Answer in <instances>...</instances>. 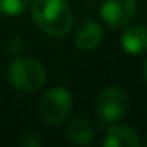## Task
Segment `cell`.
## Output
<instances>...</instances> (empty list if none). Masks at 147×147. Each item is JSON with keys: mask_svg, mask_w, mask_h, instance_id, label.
Returning a JSON list of instances; mask_svg holds the SVG:
<instances>
[{"mask_svg": "<svg viewBox=\"0 0 147 147\" xmlns=\"http://www.w3.org/2000/svg\"><path fill=\"white\" fill-rule=\"evenodd\" d=\"M103 41V29L96 21L84 19L76 26L74 30V45L81 51H95Z\"/></svg>", "mask_w": 147, "mask_h": 147, "instance_id": "obj_6", "label": "cell"}, {"mask_svg": "<svg viewBox=\"0 0 147 147\" xmlns=\"http://www.w3.org/2000/svg\"><path fill=\"white\" fill-rule=\"evenodd\" d=\"M128 95L117 86H108L96 96V111L105 122H117L127 114Z\"/></svg>", "mask_w": 147, "mask_h": 147, "instance_id": "obj_4", "label": "cell"}, {"mask_svg": "<svg viewBox=\"0 0 147 147\" xmlns=\"http://www.w3.org/2000/svg\"><path fill=\"white\" fill-rule=\"evenodd\" d=\"M19 142H21V146H22V147H40L43 144V141H41L40 133L30 130V131H26V133L21 136Z\"/></svg>", "mask_w": 147, "mask_h": 147, "instance_id": "obj_11", "label": "cell"}, {"mask_svg": "<svg viewBox=\"0 0 147 147\" xmlns=\"http://www.w3.org/2000/svg\"><path fill=\"white\" fill-rule=\"evenodd\" d=\"M120 46L127 54L138 55L147 51V26L127 24L120 35Z\"/></svg>", "mask_w": 147, "mask_h": 147, "instance_id": "obj_7", "label": "cell"}, {"mask_svg": "<svg viewBox=\"0 0 147 147\" xmlns=\"http://www.w3.org/2000/svg\"><path fill=\"white\" fill-rule=\"evenodd\" d=\"M5 46H7V51L10 52V54L16 55V54H19V52L22 51L24 45H22V40H21L18 35H11V36H8Z\"/></svg>", "mask_w": 147, "mask_h": 147, "instance_id": "obj_12", "label": "cell"}, {"mask_svg": "<svg viewBox=\"0 0 147 147\" xmlns=\"http://www.w3.org/2000/svg\"><path fill=\"white\" fill-rule=\"evenodd\" d=\"M142 73H144V79L147 82V59L144 60V67H142Z\"/></svg>", "mask_w": 147, "mask_h": 147, "instance_id": "obj_13", "label": "cell"}, {"mask_svg": "<svg viewBox=\"0 0 147 147\" xmlns=\"http://www.w3.org/2000/svg\"><path fill=\"white\" fill-rule=\"evenodd\" d=\"M146 146H147V139H146Z\"/></svg>", "mask_w": 147, "mask_h": 147, "instance_id": "obj_14", "label": "cell"}, {"mask_svg": "<svg viewBox=\"0 0 147 147\" xmlns=\"http://www.w3.org/2000/svg\"><path fill=\"white\" fill-rule=\"evenodd\" d=\"M136 0H105L100 8L101 21L111 29H122L136 16Z\"/></svg>", "mask_w": 147, "mask_h": 147, "instance_id": "obj_5", "label": "cell"}, {"mask_svg": "<svg viewBox=\"0 0 147 147\" xmlns=\"http://www.w3.org/2000/svg\"><path fill=\"white\" fill-rule=\"evenodd\" d=\"M103 146L105 147H139L141 138L136 133V130H133L131 127L123 123H115L108 128Z\"/></svg>", "mask_w": 147, "mask_h": 147, "instance_id": "obj_8", "label": "cell"}, {"mask_svg": "<svg viewBox=\"0 0 147 147\" xmlns=\"http://www.w3.org/2000/svg\"><path fill=\"white\" fill-rule=\"evenodd\" d=\"M32 0H0V13L5 16H19L29 8Z\"/></svg>", "mask_w": 147, "mask_h": 147, "instance_id": "obj_10", "label": "cell"}, {"mask_svg": "<svg viewBox=\"0 0 147 147\" xmlns=\"http://www.w3.org/2000/svg\"><path fill=\"white\" fill-rule=\"evenodd\" d=\"M30 13L35 26L52 38H65L73 30L74 18L67 0H32Z\"/></svg>", "mask_w": 147, "mask_h": 147, "instance_id": "obj_1", "label": "cell"}, {"mask_svg": "<svg viewBox=\"0 0 147 147\" xmlns=\"http://www.w3.org/2000/svg\"><path fill=\"white\" fill-rule=\"evenodd\" d=\"M146 2H147V0H146Z\"/></svg>", "mask_w": 147, "mask_h": 147, "instance_id": "obj_15", "label": "cell"}, {"mask_svg": "<svg viewBox=\"0 0 147 147\" xmlns=\"http://www.w3.org/2000/svg\"><path fill=\"white\" fill-rule=\"evenodd\" d=\"M46 68L33 57H16L8 67V82L19 92H36L46 84Z\"/></svg>", "mask_w": 147, "mask_h": 147, "instance_id": "obj_2", "label": "cell"}, {"mask_svg": "<svg viewBox=\"0 0 147 147\" xmlns=\"http://www.w3.org/2000/svg\"><path fill=\"white\" fill-rule=\"evenodd\" d=\"M67 136L73 144L89 146V144L93 142L95 133H93V127L89 123V120H86L84 117H76V119L68 122Z\"/></svg>", "mask_w": 147, "mask_h": 147, "instance_id": "obj_9", "label": "cell"}, {"mask_svg": "<svg viewBox=\"0 0 147 147\" xmlns=\"http://www.w3.org/2000/svg\"><path fill=\"white\" fill-rule=\"evenodd\" d=\"M73 109V95L65 87H52L46 90L38 101V111L48 125H60Z\"/></svg>", "mask_w": 147, "mask_h": 147, "instance_id": "obj_3", "label": "cell"}]
</instances>
